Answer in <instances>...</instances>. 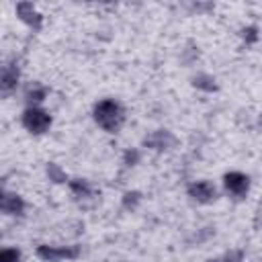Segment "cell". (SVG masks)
<instances>
[{
    "label": "cell",
    "mask_w": 262,
    "mask_h": 262,
    "mask_svg": "<svg viewBox=\"0 0 262 262\" xmlns=\"http://www.w3.org/2000/svg\"><path fill=\"white\" fill-rule=\"evenodd\" d=\"M190 194L194 199H199V201H209V199L215 196V186L211 182H205L203 180V182H196V184L190 186Z\"/></svg>",
    "instance_id": "obj_4"
},
{
    "label": "cell",
    "mask_w": 262,
    "mask_h": 262,
    "mask_svg": "<svg viewBox=\"0 0 262 262\" xmlns=\"http://www.w3.org/2000/svg\"><path fill=\"white\" fill-rule=\"evenodd\" d=\"M94 117L98 121L100 127H104L106 131H117L123 123V111L115 100H102L96 104L94 108Z\"/></svg>",
    "instance_id": "obj_1"
},
{
    "label": "cell",
    "mask_w": 262,
    "mask_h": 262,
    "mask_svg": "<svg viewBox=\"0 0 262 262\" xmlns=\"http://www.w3.org/2000/svg\"><path fill=\"white\" fill-rule=\"evenodd\" d=\"M225 188L231 194L239 196V194H244L248 190V178L244 174H239V172H231V174L225 176Z\"/></svg>",
    "instance_id": "obj_3"
},
{
    "label": "cell",
    "mask_w": 262,
    "mask_h": 262,
    "mask_svg": "<svg viewBox=\"0 0 262 262\" xmlns=\"http://www.w3.org/2000/svg\"><path fill=\"white\" fill-rule=\"evenodd\" d=\"M23 123H25V127H27L29 131H33V133H43V131L49 127L51 119H49V115H47L45 111H41V108H29V111L25 113V117H23Z\"/></svg>",
    "instance_id": "obj_2"
},
{
    "label": "cell",
    "mask_w": 262,
    "mask_h": 262,
    "mask_svg": "<svg viewBox=\"0 0 262 262\" xmlns=\"http://www.w3.org/2000/svg\"><path fill=\"white\" fill-rule=\"evenodd\" d=\"M0 262H18V252L16 250H4L0 256Z\"/></svg>",
    "instance_id": "obj_5"
}]
</instances>
